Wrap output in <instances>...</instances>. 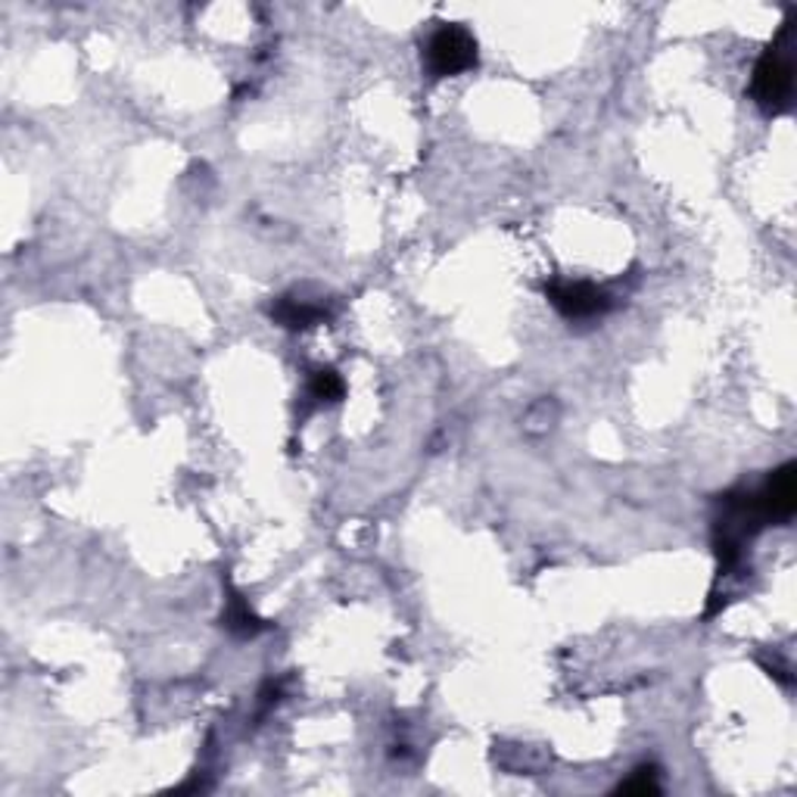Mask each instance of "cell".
I'll use <instances>...</instances> for the list:
<instances>
[{
  "instance_id": "6da1fadb",
  "label": "cell",
  "mask_w": 797,
  "mask_h": 797,
  "mask_svg": "<svg viewBox=\"0 0 797 797\" xmlns=\"http://www.w3.org/2000/svg\"><path fill=\"white\" fill-rule=\"evenodd\" d=\"M795 94V65L779 48H769L754 65L750 79V98L769 115L785 113Z\"/></svg>"
},
{
  "instance_id": "7a4b0ae2",
  "label": "cell",
  "mask_w": 797,
  "mask_h": 797,
  "mask_svg": "<svg viewBox=\"0 0 797 797\" xmlns=\"http://www.w3.org/2000/svg\"><path fill=\"white\" fill-rule=\"evenodd\" d=\"M423 63L433 79H452L477 65V41L461 25H442L423 48Z\"/></svg>"
},
{
  "instance_id": "3957f363",
  "label": "cell",
  "mask_w": 797,
  "mask_h": 797,
  "mask_svg": "<svg viewBox=\"0 0 797 797\" xmlns=\"http://www.w3.org/2000/svg\"><path fill=\"white\" fill-rule=\"evenodd\" d=\"M750 514L757 523L788 521L797 508V483H795V464H781L779 471L766 480V487L750 495Z\"/></svg>"
},
{
  "instance_id": "277c9868",
  "label": "cell",
  "mask_w": 797,
  "mask_h": 797,
  "mask_svg": "<svg viewBox=\"0 0 797 797\" xmlns=\"http://www.w3.org/2000/svg\"><path fill=\"white\" fill-rule=\"evenodd\" d=\"M545 294L564 318H595L611 309V296L589 280H554Z\"/></svg>"
},
{
  "instance_id": "5b68a950",
  "label": "cell",
  "mask_w": 797,
  "mask_h": 797,
  "mask_svg": "<svg viewBox=\"0 0 797 797\" xmlns=\"http://www.w3.org/2000/svg\"><path fill=\"white\" fill-rule=\"evenodd\" d=\"M272 318H277L284 327H311L325 318V306L309 303V299H294V296H284L272 309Z\"/></svg>"
},
{
  "instance_id": "8992f818",
  "label": "cell",
  "mask_w": 797,
  "mask_h": 797,
  "mask_svg": "<svg viewBox=\"0 0 797 797\" xmlns=\"http://www.w3.org/2000/svg\"><path fill=\"white\" fill-rule=\"evenodd\" d=\"M343 380L337 371H315V377L309 380V392L311 399H318V402H340L343 399Z\"/></svg>"
},
{
  "instance_id": "52a82bcc",
  "label": "cell",
  "mask_w": 797,
  "mask_h": 797,
  "mask_svg": "<svg viewBox=\"0 0 797 797\" xmlns=\"http://www.w3.org/2000/svg\"><path fill=\"white\" fill-rule=\"evenodd\" d=\"M617 791L620 795H657V791H661V785H657L654 769H638L633 779H626L623 785H620Z\"/></svg>"
},
{
  "instance_id": "ba28073f",
  "label": "cell",
  "mask_w": 797,
  "mask_h": 797,
  "mask_svg": "<svg viewBox=\"0 0 797 797\" xmlns=\"http://www.w3.org/2000/svg\"><path fill=\"white\" fill-rule=\"evenodd\" d=\"M228 626L231 630H237L241 635L256 633V617L246 611V604L241 602V599H234V607L228 611Z\"/></svg>"
}]
</instances>
